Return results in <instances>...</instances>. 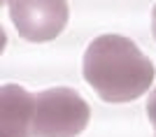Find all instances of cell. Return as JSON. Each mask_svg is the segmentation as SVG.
<instances>
[{
    "label": "cell",
    "instance_id": "3957f363",
    "mask_svg": "<svg viewBox=\"0 0 156 137\" xmlns=\"http://www.w3.org/2000/svg\"><path fill=\"white\" fill-rule=\"evenodd\" d=\"M9 16L28 42H49L68 23V0H7Z\"/></svg>",
    "mask_w": 156,
    "mask_h": 137
},
{
    "label": "cell",
    "instance_id": "277c9868",
    "mask_svg": "<svg viewBox=\"0 0 156 137\" xmlns=\"http://www.w3.org/2000/svg\"><path fill=\"white\" fill-rule=\"evenodd\" d=\"M35 95L23 86L5 84L0 88V137H30Z\"/></svg>",
    "mask_w": 156,
    "mask_h": 137
},
{
    "label": "cell",
    "instance_id": "7a4b0ae2",
    "mask_svg": "<svg viewBox=\"0 0 156 137\" xmlns=\"http://www.w3.org/2000/svg\"><path fill=\"white\" fill-rule=\"evenodd\" d=\"M91 118L86 100L75 88L58 86L35 95L30 137H77Z\"/></svg>",
    "mask_w": 156,
    "mask_h": 137
},
{
    "label": "cell",
    "instance_id": "8992f818",
    "mask_svg": "<svg viewBox=\"0 0 156 137\" xmlns=\"http://www.w3.org/2000/svg\"><path fill=\"white\" fill-rule=\"evenodd\" d=\"M151 30H154V37H156V7L151 9Z\"/></svg>",
    "mask_w": 156,
    "mask_h": 137
},
{
    "label": "cell",
    "instance_id": "5b68a950",
    "mask_svg": "<svg viewBox=\"0 0 156 137\" xmlns=\"http://www.w3.org/2000/svg\"><path fill=\"white\" fill-rule=\"evenodd\" d=\"M147 116H149L151 125H154V132H156V88L149 93V100H147Z\"/></svg>",
    "mask_w": 156,
    "mask_h": 137
},
{
    "label": "cell",
    "instance_id": "6da1fadb",
    "mask_svg": "<svg viewBox=\"0 0 156 137\" xmlns=\"http://www.w3.org/2000/svg\"><path fill=\"white\" fill-rule=\"evenodd\" d=\"M84 79L105 102H130L151 88L154 65L121 35H100L84 51Z\"/></svg>",
    "mask_w": 156,
    "mask_h": 137
}]
</instances>
